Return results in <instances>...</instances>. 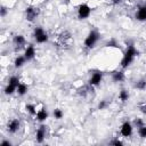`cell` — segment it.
<instances>
[{
	"label": "cell",
	"mask_w": 146,
	"mask_h": 146,
	"mask_svg": "<svg viewBox=\"0 0 146 146\" xmlns=\"http://www.w3.org/2000/svg\"><path fill=\"white\" fill-rule=\"evenodd\" d=\"M38 15H39V9L36 7H34V6L26 7V9H25V17H26V19L29 22H33L36 18Z\"/></svg>",
	"instance_id": "6"
},
{
	"label": "cell",
	"mask_w": 146,
	"mask_h": 146,
	"mask_svg": "<svg viewBox=\"0 0 146 146\" xmlns=\"http://www.w3.org/2000/svg\"><path fill=\"white\" fill-rule=\"evenodd\" d=\"M35 116H36V120L39 122H43V121H46L48 119V112H47V110L44 107H42L41 110H39L36 112V115Z\"/></svg>",
	"instance_id": "13"
},
{
	"label": "cell",
	"mask_w": 146,
	"mask_h": 146,
	"mask_svg": "<svg viewBox=\"0 0 146 146\" xmlns=\"http://www.w3.org/2000/svg\"><path fill=\"white\" fill-rule=\"evenodd\" d=\"M136 18H137L138 21H140V22L146 21V6H140V7L137 9Z\"/></svg>",
	"instance_id": "12"
},
{
	"label": "cell",
	"mask_w": 146,
	"mask_h": 146,
	"mask_svg": "<svg viewBox=\"0 0 146 146\" xmlns=\"http://www.w3.org/2000/svg\"><path fill=\"white\" fill-rule=\"evenodd\" d=\"M33 36H34V39H35V41L38 43H44V42L48 41V34H47V32L41 26L34 27Z\"/></svg>",
	"instance_id": "3"
},
{
	"label": "cell",
	"mask_w": 146,
	"mask_h": 146,
	"mask_svg": "<svg viewBox=\"0 0 146 146\" xmlns=\"http://www.w3.org/2000/svg\"><path fill=\"white\" fill-rule=\"evenodd\" d=\"M14 44L16 48H22L25 44V38L22 34H17L14 36Z\"/></svg>",
	"instance_id": "14"
},
{
	"label": "cell",
	"mask_w": 146,
	"mask_h": 146,
	"mask_svg": "<svg viewBox=\"0 0 146 146\" xmlns=\"http://www.w3.org/2000/svg\"><path fill=\"white\" fill-rule=\"evenodd\" d=\"M0 11H1V13H0V14H1V16L3 17V16H6V14H7V8L2 6V7H1V10H0Z\"/></svg>",
	"instance_id": "26"
},
{
	"label": "cell",
	"mask_w": 146,
	"mask_h": 146,
	"mask_svg": "<svg viewBox=\"0 0 146 146\" xmlns=\"http://www.w3.org/2000/svg\"><path fill=\"white\" fill-rule=\"evenodd\" d=\"M122 0H114V3H119V2H121Z\"/></svg>",
	"instance_id": "29"
},
{
	"label": "cell",
	"mask_w": 146,
	"mask_h": 146,
	"mask_svg": "<svg viewBox=\"0 0 146 146\" xmlns=\"http://www.w3.org/2000/svg\"><path fill=\"white\" fill-rule=\"evenodd\" d=\"M54 117L55 119H57V120H60L62 117H63V115H64V113H63V111L62 110H59V108H56V110H54Z\"/></svg>",
	"instance_id": "20"
},
{
	"label": "cell",
	"mask_w": 146,
	"mask_h": 146,
	"mask_svg": "<svg viewBox=\"0 0 146 146\" xmlns=\"http://www.w3.org/2000/svg\"><path fill=\"white\" fill-rule=\"evenodd\" d=\"M119 99H120L121 102H127V100L129 99V92H128L125 89H122V90L120 91V94H119Z\"/></svg>",
	"instance_id": "18"
},
{
	"label": "cell",
	"mask_w": 146,
	"mask_h": 146,
	"mask_svg": "<svg viewBox=\"0 0 146 146\" xmlns=\"http://www.w3.org/2000/svg\"><path fill=\"white\" fill-rule=\"evenodd\" d=\"M0 145H1V146H11V143H10L9 140H2Z\"/></svg>",
	"instance_id": "25"
},
{
	"label": "cell",
	"mask_w": 146,
	"mask_h": 146,
	"mask_svg": "<svg viewBox=\"0 0 146 146\" xmlns=\"http://www.w3.org/2000/svg\"><path fill=\"white\" fill-rule=\"evenodd\" d=\"M137 55H138V51L135 48V46L133 44L128 46V48H127V50H125V52H124V55L122 57V60H121V67L122 68H127L133 62V59H135V57Z\"/></svg>",
	"instance_id": "1"
},
{
	"label": "cell",
	"mask_w": 146,
	"mask_h": 146,
	"mask_svg": "<svg viewBox=\"0 0 146 146\" xmlns=\"http://www.w3.org/2000/svg\"><path fill=\"white\" fill-rule=\"evenodd\" d=\"M25 108H26V111L31 114V115H36V110H35V106L34 105H32V104H26V106H25Z\"/></svg>",
	"instance_id": "19"
},
{
	"label": "cell",
	"mask_w": 146,
	"mask_h": 146,
	"mask_svg": "<svg viewBox=\"0 0 146 146\" xmlns=\"http://www.w3.org/2000/svg\"><path fill=\"white\" fill-rule=\"evenodd\" d=\"M132 124L129 122V121H125L122 123L121 125V129H120V133L123 136V137H130L132 135Z\"/></svg>",
	"instance_id": "7"
},
{
	"label": "cell",
	"mask_w": 146,
	"mask_h": 146,
	"mask_svg": "<svg viewBox=\"0 0 146 146\" xmlns=\"http://www.w3.org/2000/svg\"><path fill=\"white\" fill-rule=\"evenodd\" d=\"M105 106H106V102H105V100H102V102L99 103V105H98V108H99V110H103Z\"/></svg>",
	"instance_id": "27"
},
{
	"label": "cell",
	"mask_w": 146,
	"mask_h": 146,
	"mask_svg": "<svg viewBox=\"0 0 146 146\" xmlns=\"http://www.w3.org/2000/svg\"><path fill=\"white\" fill-rule=\"evenodd\" d=\"M99 38H100V34L96 30H91L88 33V35L86 36V39H84V46H86V48L92 49L96 46V43L98 42Z\"/></svg>",
	"instance_id": "2"
},
{
	"label": "cell",
	"mask_w": 146,
	"mask_h": 146,
	"mask_svg": "<svg viewBox=\"0 0 146 146\" xmlns=\"http://www.w3.org/2000/svg\"><path fill=\"white\" fill-rule=\"evenodd\" d=\"M35 56V48L33 44H29L24 51V57L26 58V60H31L33 59Z\"/></svg>",
	"instance_id": "11"
},
{
	"label": "cell",
	"mask_w": 146,
	"mask_h": 146,
	"mask_svg": "<svg viewBox=\"0 0 146 146\" xmlns=\"http://www.w3.org/2000/svg\"><path fill=\"white\" fill-rule=\"evenodd\" d=\"M138 135L140 138H146V125H141L138 128Z\"/></svg>",
	"instance_id": "21"
},
{
	"label": "cell",
	"mask_w": 146,
	"mask_h": 146,
	"mask_svg": "<svg viewBox=\"0 0 146 146\" xmlns=\"http://www.w3.org/2000/svg\"><path fill=\"white\" fill-rule=\"evenodd\" d=\"M25 62H26V58H25L24 56H17V57L15 58L14 66H15L16 68H19V67H22V66L25 64Z\"/></svg>",
	"instance_id": "17"
},
{
	"label": "cell",
	"mask_w": 146,
	"mask_h": 146,
	"mask_svg": "<svg viewBox=\"0 0 146 146\" xmlns=\"http://www.w3.org/2000/svg\"><path fill=\"white\" fill-rule=\"evenodd\" d=\"M111 144H112V145H115V146H122V145H123V143H122L121 140H119V139H114V140H112Z\"/></svg>",
	"instance_id": "23"
},
{
	"label": "cell",
	"mask_w": 146,
	"mask_h": 146,
	"mask_svg": "<svg viewBox=\"0 0 146 146\" xmlns=\"http://www.w3.org/2000/svg\"><path fill=\"white\" fill-rule=\"evenodd\" d=\"M135 124L137 125V128H139V127L144 125V122H143L140 119H137V120H135Z\"/></svg>",
	"instance_id": "24"
},
{
	"label": "cell",
	"mask_w": 146,
	"mask_h": 146,
	"mask_svg": "<svg viewBox=\"0 0 146 146\" xmlns=\"http://www.w3.org/2000/svg\"><path fill=\"white\" fill-rule=\"evenodd\" d=\"M46 125L44 124H41L38 130H36V133H35V138H36V141L38 143H42L46 138Z\"/></svg>",
	"instance_id": "10"
},
{
	"label": "cell",
	"mask_w": 146,
	"mask_h": 146,
	"mask_svg": "<svg viewBox=\"0 0 146 146\" xmlns=\"http://www.w3.org/2000/svg\"><path fill=\"white\" fill-rule=\"evenodd\" d=\"M18 84H19V79H18V76H11V78L9 79V81H8L7 86H6V88H5V94H6V95H11V94H14V92L16 91Z\"/></svg>",
	"instance_id": "4"
},
{
	"label": "cell",
	"mask_w": 146,
	"mask_h": 146,
	"mask_svg": "<svg viewBox=\"0 0 146 146\" xmlns=\"http://www.w3.org/2000/svg\"><path fill=\"white\" fill-rule=\"evenodd\" d=\"M91 14V8L87 3H80L78 7V17L80 19H86L90 16Z\"/></svg>",
	"instance_id": "5"
},
{
	"label": "cell",
	"mask_w": 146,
	"mask_h": 146,
	"mask_svg": "<svg viewBox=\"0 0 146 146\" xmlns=\"http://www.w3.org/2000/svg\"><path fill=\"white\" fill-rule=\"evenodd\" d=\"M102 80H103V73L100 71H96L95 73L91 74V76L89 79V83H90V86L97 87V86L100 84Z\"/></svg>",
	"instance_id": "8"
},
{
	"label": "cell",
	"mask_w": 146,
	"mask_h": 146,
	"mask_svg": "<svg viewBox=\"0 0 146 146\" xmlns=\"http://www.w3.org/2000/svg\"><path fill=\"white\" fill-rule=\"evenodd\" d=\"M19 127H21L19 121H18L17 119H13V120H10V121L8 122V124H7V130H8V132H10V133H15V132L18 131Z\"/></svg>",
	"instance_id": "9"
},
{
	"label": "cell",
	"mask_w": 146,
	"mask_h": 146,
	"mask_svg": "<svg viewBox=\"0 0 146 146\" xmlns=\"http://www.w3.org/2000/svg\"><path fill=\"white\" fill-rule=\"evenodd\" d=\"M112 79L114 82H122L124 80V74L122 71H115L112 73Z\"/></svg>",
	"instance_id": "15"
},
{
	"label": "cell",
	"mask_w": 146,
	"mask_h": 146,
	"mask_svg": "<svg viewBox=\"0 0 146 146\" xmlns=\"http://www.w3.org/2000/svg\"><path fill=\"white\" fill-rule=\"evenodd\" d=\"M139 108H140V111H141L144 114H146V105H141V106H139Z\"/></svg>",
	"instance_id": "28"
},
{
	"label": "cell",
	"mask_w": 146,
	"mask_h": 146,
	"mask_svg": "<svg viewBox=\"0 0 146 146\" xmlns=\"http://www.w3.org/2000/svg\"><path fill=\"white\" fill-rule=\"evenodd\" d=\"M27 89H29L27 84H25L23 82H19V84H18V87L16 89V92L18 94V96H24L27 92Z\"/></svg>",
	"instance_id": "16"
},
{
	"label": "cell",
	"mask_w": 146,
	"mask_h": 146,
	"mask_svg": "<svg viewBox=\"0 0 146 146\" xmlns=\"http://www.w3.org/2000/svg\"><path fill=\"white\" fill-rule=\"evenodd\" d=\"M136 87L138 88V89H145L146 88V81L145 80H140V81H138L137 83H136Z\"/></svg>",
	"instance_id": "22"
}]
</instances>
